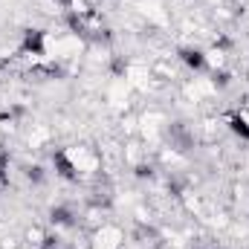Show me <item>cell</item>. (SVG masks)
<instances>
[{
  "label": "cell",
  "mask_w": 249,
  "mask_h": 249,
  "mask_svg": "<svg viewBox=\"0 0 249 249\" xmlns=\"http://www.w3.org/2000/svg\"><path fill=\"white\" fill-rule=\"evenodd\" d=\"M55 165L61 168L58 174L67 180H96L105 168V157L99 148L87 145V142H75V145H67L55 154Z\"/></svg>",
  "instance_id": "6da1fadb"
},
{
  "label": "cell",
  "mask_w": 249,
  "mask_h": 249,
  "mask_svg": "<svg viewBox=\"0 0 249 249\" xmlns=\"http://www.w3.org/2000/svg\"><path fill=\"white\" fill-rule=\"evenodd\" d=\"M127 244L124 229L119 223H102L96 229H90V249H122Z\"/></svg>",
  "instance_id": "7a4b0ae2"
},
{
  "label": "cell",
  "mask_w": 249,
  "mask_h": 249,
  "mask_svg": "<svg viewBox=\"0 0 249 249\" xmlns=\"http://www.w3.org/2000/svg\"><path fill=\"white\" fill-rule=\"evenodd\" d=\"M229 67V53L223 44H214V47H206L203 50V72L209 75H217Z\"/></svg>",
  "instance_id": "3957f363"
},
{
  "label": "cell",
  "mask_w": 249,
  "mask_h": 249,
  "mask_svg": "<svg viewBox=\"0 0 249 249\" xmlns=\"http://www.w3.org/2000/svg\"><path fill=\"white\" fill-rule=\"evenodd\" d=\"M53 244V235L44 229V226H38V223H32L26 232H23V241H20V249H50Z\"/></svg>",
  "instance_id": "277c9868"
},
{
  "label": "cell",
  "mask_w": 249,
  "mask_h": 249,
  "mask_svg": "<svg viewBox=\"0 0 249 249\" xmlns=\"http://www.w3.org/2000/svg\"><path fill=\"white\" fill-rule=\"evenodd\" d=\"M93 12H96L93 0H67V6H64V18H84Z\"/></svg>",
  "instance_id": "5b68a950"
},
{
  "label": "cell",
  "mask_w": 249,
  "mask_h": 249,
  "mask_svg": "<svg viewBox=\"0 0 249 249\" xmlns=\"http://www.w3.org/2000/svg\"><path fill=\"white\" fill-rule=\"evenodd\" d=\"M3 142H6V136H3V133H0V154H3Z\"/></svg>",
  "instance_id": "8992f818"
}]
</instances>
